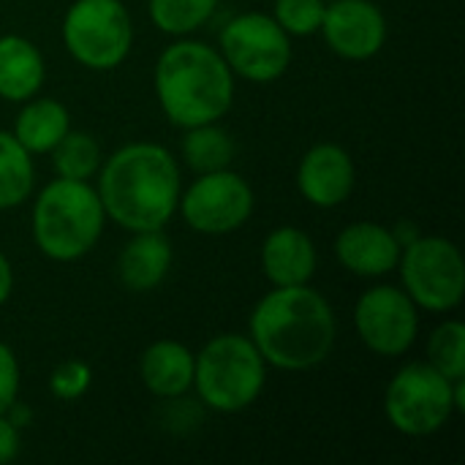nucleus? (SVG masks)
I'll return each mask as SVG.
<instances>
[{"instance_id": "obj_5", "label": "nucleus", "mask_w": 465, "mask_h": 465, "mask_svg": "<svg viewBox=\"0 0 465 465\" xmlns=\"http://www.w3.org/2000/svg\"><path fill=\"white\" fill-rule=\"evenodd\" d=\"M267 384V362L248 335L223 332L193 354V390L221 414H240L259 401Z\"/></svg>"}, {"instance_id": "obj_20", "label": "nucleus", "mask_w": 465, "mask_h": 465, "mask_svg": "<svg viewBox=\"0 0 465 465\" xmlns=\"http://www.w3.org/2000/svg\"><path fill=\"white\" fill-rule=\"evenodd\" d=\"M180 153L188 169H193L196 174H207V172L229 169L237 147L226 128H221L218 123H204V125L185 128Z\"/></svg>"}, {"instance_id": "obj_3", "label": "nucleus", "mask_w": 465, "mask_h": 465, "mask_svg": "<svg viewBox=\"0 0 465 465\" xmlns=\"http://www.w3.org/2000/svg\"><path fill=\"white\" fill-rule=\"evenodd\" d=\"M153 87L161 112L177 128L218 123L234 104V74L223 54L204 41H172L153 71Z\"/></svg>"}, {"instance_id": "obj_31", "label": "nucleus", "mask_w": 465, "mask_h": 465, "mask_svg": "<svg viewBox=\"0 0 465 465\" xmlns=\"http://www.w3.org/2000/svg\"><path fill=\"white\" fill-rule=\"evenodd\" d=\"M392 234L398 237L401 248H403V245H409L411 240H417V237H420L417 226H414V223H409V221H401V223H398V226L392 229Z\"/></svg>"}, {"instance_id": "obj_9", "label": "nucleus", "mask_w": 465, "mask_h": 465, "mask_svg": "<svg viewBox=\"0 0 465 465\" xmlns=\"http://www.w3.org/2000/svg\"><path fill=\"white\" fill-rule=\"evenodd\" d=\"M234 76L270 84L278 82L292 65V35L272 19V14L248 11L237 14L221 30L218 49Z\"/></svg>"}, {"instance_id": "obj_22", "label": "nucleus", "mask_w": 465, "mask_h": 465, "mask_svg": "<svg viewBox=\"0 0 465 465\" xmlns=\"http://www.w3.org/2000/svg\"><path fill=\"white\" fill-rule=\"evenodd\" d=\"M215 8L218 0H147L150 22L172 38H183L204 27Z\"/></svg>"}, {"instance_id": "obj_12", "label": "nucleus", "mask_w": 465, "mask_h": 465, "mask_svg": "<svg viewBox=\"0 0 465 465\" xmlns=\"http://www.w3.org/2000/svg\"><path fill=\"white\" fill-rule=\"evenodd\" d=\"M319 33L338 57L365 63L384 49L390 27L373 0H332L327 3Z\"/></svg>"}, {"instance_id": "obj_21", "label": "nucleus", "mask_w": 465, "mask_h": 465, "mask_svg": "<svg viewBox=\"0 0 465 465\" xmlns=\"http://www.w3.org/2000/svg\"><path fill=\"white\" fill-rule=\"evenodd\" d=\"M35 185L33 155L11 131H0V213L25 204Z\"/></svg>"}, {"instance_id": "obj_19", "label": "nucleus", "mask_w": 465, "mask_h": 465, "mask_svg": "<svg viewBox=\"0 0 465 465\" xmlns=\"http://www.w3.org/2000/svg\"><path fill=\"white\" fill-rule=\"evenodd\" d=\"M71 131L68 109L54 98H27L14 120V136L30 155H49L54 144Z\"/></svg>"}, {"instance_id": "obj_27", "label": "nucleus", "mask_w": 465, "mask_h": 465, "mask_svg": "<svg viewBox=\"0 0 465 465\" xmlns=\"http://www.w3.org/2000/svg\"><path fill=\"white\" fill-rule=\"evenodd\" d=\"M19 384H22V373H19L16 354L8 343L0 341V414H5L8 406L19 398Z\"/></svg>"}, {"instance_id": "obj_28", "label": "nucleus", "mask_w": 465, "mask_h": 465, "mask_svg": "<svg viewBox=\"0 0 465 465\" xmlns=\"http://www.w3.org/2000/svg\"><path fill=\"white\" fill-rule=\"evenodd\" d=\"M19 450H22L19 428L5 414H0V465L14 463L19 458Z\"/></svg>"}, {"instance_id": "obj_29", "label": "nucleus", "mask_w": 465, "mask_h": 465, "mask_svg": "<svg viewBox=\"0 0 465 465\" xmlns=\"http://www.w3.org/2000/svg\"><path fill=\"white\" fill-rule=\"evenodd\" d=\"M11 292H14V267H11L8 256L0 251V308L8 302Z\"/></svg>"}, {"instance_id": "obj_24", "label": "nucleus", "mask_w": 465, "mask_h": 465, "mask_svg": "<svg viewBox=\"0 0 465 465\" xmlns=\"http://www.w3.org/2000/svg\"><path fill=\"white\" fill-rule=\"evenodd\" d=\"M428 365H433L450 381L465 376V327L463 322L450 319L439 324L428 338Z\"/></svg>"}, {"instance_id": "obj_8", "label": "nucleus", "mask_w": 465, "mask_h": 465, "mask_svg": "<svg viewBox=\"0 0 465 465\" xmlns=\"http://www.w3.org/2000/svg\"><path fill=\"white\" fill-rule=\"evenodd\" d=\"M452 381L428 362L403 365L387 384L384 417L403 436H433L452 420Z\"/></svg>"}, {"instance_id": "obj_13", "label": "nucleus", "mask_w": 465, "mask_h": 465, "mask_svg": "<svg viewBox=\"0 0 465 465\" xmlns=\"http://www.w3.org/2000/svg\"><path fill=\"white\" fill-rule=\"evenodd\" d=\"M357 188V166L349 155L335 142H319L313 144L297 166V191L300 196L319 207V210H332L343 204Z\"/></svg>"}, {"instance_id": "obj_1", "label": "nucleus", "mask_w": 465, "mask_h": 465, "mask_svg": "<svg viewBox=\"0 0 465 465\" xmlns=\"http://www.w3.org/2000/svg\"><path fill=\"white\" fill-rule=\"evenodd\" d=\"M95 191L106 221L125 232L163 229L174 215L183 193L177 158L155 142H131L114 150L98 169Z\"/></svg>"}, {"instance_id": "obj_6", "label": "nucleus", "mask_w": 465, "mask_h": 465, "mask_svg": "<svg viewBox=\"0 0 465 465\" xmlns=\"http://www.w3.org/2000/svg\"><path fill=\"white\" fill-rule=\"evenodd\" d=\"M65 52L90 71H112L134 46V22L123 0H74L63 16Z\"/></svg>"}, {"instance_id": "obj_4", "label": "nucleus", "mask_w": 465, "mask_h": 465, "mask_svg": "<svg viewBox=\"0 0 465 465\" xmlns=\"http://www.w3.org/2000/svg\"><path fill=\"white\" fill-rule=\"evenodd\" d=\"M104 226L106 213L90 180L54 177L33 202V242L49 262L68 264L84 259L98 245Z\"/></svg>"}, {"instance_id": "obj_10", "label": "nucleus", "mask_w": 465, "mask_h": 465, "mask_svg": "<svg viewBox=\"0 0 465 465\" xmlns=\"http://www.w3.org/2000/svg\"><path fill=\"white\" fill-rule=\"evenodd\" d=\"M256 207L253 188L248 180L229 169L199 174L183 193L177 213L183 215L185 226L196 234L223 237L242 229Z\"/></svg>"}, {"instance_id": "obj_32", "label": "nucleus", "mask_w": 465, "mask_h": 465, "mask_svg": "<svg viewBox=\"0 0 465 465\" xmlns=\"http://www.w3.org/2000/svg\"><path fill=\"white\" fill-rule=\"evenodd\" d=\"M324 3H332V0H324Z\"/></svg>"}, {"instance_id": "obj_25", "label": "nucleus", "mask_w": 465, "mask_h": 465, "mask_svg": "<svg viewBox=\"0 0 465 465\" xmlns=\"http://www.w3.org/2000/svg\"><path fill=\"white\" fill-rule=\"evenodd\" d=\"M324 11H327L324 0H275L272 19L292 38H308V35L319 33Z\"/></svg>"}, {"instance_id": "obj_2", "label": "nucleus", "mask_w": 465, "mask_h": 465, "mask_svg": "<svg viewBox=\"0 0 465 465\" xmlns=\"http://www.w3.org/2000/svg\"><path fill=\"white\" fill-rule=\"evenodd\" d=\"M248 338L267 368L305 373L330 360L338 322L327 297L311 283L272 286L251 313Z\"/></svg>"}, {"instance_id": "obj_15", "label": "nucleus", "mask_w": 465, "mask_h": 465, "mask_svg": "<svg viewBox=\"0 0 465 465\" xmlns=\"http://www.w3.org/2000/svg\"><path fill=\"white\" fill-rule=\"evenodd\" d=\"M262 272L272 286H302L316 275L319 253L308 232L278 226L262 242Z\"/></svg>"}, {"instance_id": "obj_23", "label": "nucleus", "mask_w": 465, "mask_h": 465, "mask_svg": "<svg viewBox=\"0 0 465 465\" xmlns=\"http://www.w3.org/2000/svg\"><path fill=\"white\" fill-rule=\"evenodd\" d=\"M49 155H52L57 177H68V180H93L104 163L95 136L87 131H74V128L54 144Z\"/></svg>"}, {"instance_id": "obj_7", "label": "nucleus", "mask_w": 465, "mask_h": 465, "mask_svg": "<svg viewBox=\"0 0 465 465\" xmlns=\"http://www.w3.org/2000/svg\"><path fill=\"white\" fill-rule=\"evenodd\" d=\"M403 292L420 311L450 313L465 297V262L460 248L447 237H417L401 251Z\"/></svg>"}, {"instance_id": "obj_17", "label": "nucleus", "mask_w": 465, "mask_h": 465, "mask_svg": "<svg viewBox=\"0 0 465 465\" xmlns=\"http://www.w3.org/2000/svg\"><path fill=\"white\" fill-rule=\"evenodd\" d=\"M139 379L155 398H183L193 387V351L172 338L155 341L139 357Z\"/></svg>"}, {"instance_id": "obj_26", "label": "nucleus", "mask_w": 465, "mask_h": 465, "mask_svg": "<svg viewBox=\"0 0 465 465\" xmlns=\"http://www.w3.org/2000/svg\"><path fill=\"white\" fill-rule=\"evenodd\" d=\"M90 384H93V371L82 360H65L49 376V392L63 403H76L79 398H84Z\"/></svg>"}, {"instance_id": "obj_16", "label": "nucleus", "mask_w": 465, "mask_h": 465, "mask_svg": "<svg viewBox=\"0 0 465 465\" xmlns=\"http://www.w3.org/2000/svg\"><path fill=\"white\" fill-rule=\"evenodd\" d=\"M174 262V251L163 229L134 232L117 256V278L134 294H147L158 289Z\"/></svg>"}, {"instance_id": "obj_30", "label": "nucleus", "mask_w": 465, "mask_h": 465, "mask_svg": "<svg viewBox=\"0 0 465 465\" xmlns=\"http://www.w3.org/2000/svg\"><path fill=\"white\" fill-rule=\"evenodd\" d=\"M5 417H8V420H11V422H14V425L19 428V430H22V428H27V425L33 422V411H30V409H27L25 403H19V398H16V401H14L11 406H8Z\"/></svg>"}, {"instance_id": "obj_18", "label": "nucleus", "mask_w": 465, "mask_h": 465, "mask_svg": "<svg viewBox=\"0 0 465 465\" xmlns=\"http://www.w3.org/2000/svg\"><path fill=\"white\" fill-rule=\"evenodd\" d=\"M46 63L41 49L25 35H0V98L22 104L41 93Z\"/></svg>"}, {"instance_id": "obj_14", "label": "nucleus", "mask_w": 465, "mask_h": 465, "mask_svg": "<svg viewBox=\"0 0 465 465\" xmlns=\"http://www.w3.org/2000/svg\"><path fill=\"white\" fill-rule=\"evenodd\" d=\"M401 242L390 226L376 221H354L341 229L335 240V256L357 278H384L398 270Z\"/></svg>"}, {"instance_id": "obj_11", "label": "nucleus", "mask_w": 465, "mask_h": 465, "mask_svg": "<svg viewBox=\"0 0 465 465\" xmlns=\"http://www.w3.org/2000/svg\"><path fill=\"white\" fill-rule=\"evenodd\" d=\"M354 327L376 357H403L417 343L420 308L401 286L379 283L357 300Z\"/></svg>"}]
</instances>
